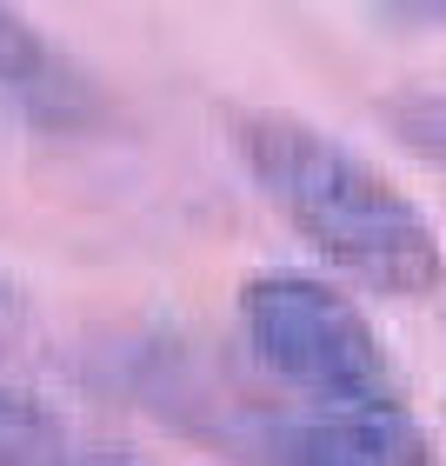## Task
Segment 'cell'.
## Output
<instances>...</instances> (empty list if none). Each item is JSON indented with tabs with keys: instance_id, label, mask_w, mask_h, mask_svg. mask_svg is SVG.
Segmentation results:
<instances>
[{
	"instance_id": "1",
	"label": "cell",
	"mask_w": 446,
	"mask_h": 466,
	"mask_svg": "<svg viewBox=\"0 0 446 466\" xmlns=\"http://www.w3.org/2000/svg\"><path fill=\"white\" fill-rule=\"evenodd\" d=\"M227 134L253 187L273 200V214L340 273L393 300H427L446 287L440 227L367 154L280 107H240Z\"/></svg>"
},
{
	"instance_id": "4",
	"label": "cell",
	"mask_w": 446,
	"mask_h": 466,
	"mask_svg": "<svg viewBox=\"0 0 446 466\" xmlns=\"http://www.w3.org/2000/svg\"><path fill=\"white\" fill-rule=\"evenodd\" d=\"M0 466H67L60 420L14 387H0Z\"/></svg>"
},
{
	"instance_id": "2",
	"label": "cell",
	"mask_w": 446,
	"mask_h": 466,
	"mask_svg": "<svg viewBox=\"0 0 446 466\" xmlns=\"http://www.w3.org/2000/svg\"><path fill=\"white\" fill-rule=\"evenodd\" d=\"M240 333L280 387L313 400V413L407 407L373 320L313 273H253L240 287Z\"/></svg>"
},
{
	"instance_id": "3",
	"label": "cell",
	"mask_w": 446,
	"mask_h": 466,
	"mask_svg": "<svg viewBox=\"0 0 446 466\" xmlns=\"http://www.w3.org/2000/svg\"><path fill=\"white\" fill-rule=\"evenodd\" d=\"M273 466H433V440L407 407L307 413L273 440Z\"/></svg>"
},
{
	"instance_id": "6",
	"label": "cell",
	"mask_w": 446,
	"mask_h": 466,
	"mask_svg": "<svg viewBox=\"0 0 446 466\" xmlns=\"http://www.w3.org/2000/svg\"><path fill=\"white\" fill-rule=\"evenodd\" d=\"M0 87L14 94H60V60L47 54V40H40L20 14L0 7Z\"/></svg>"
},
{
	"instance_id": "7",
	"label": "cell",
	"mask_w": 446,
	"mask_h": 466,
	"mask_svg": "<svg viewBox=\"0 0 446 466\" xmlns=\"http://www.w3.org/2000/svg\"><path fill=\"white\" fill-rule=\"evenodd\" d=\"M67 466H154V460H140V453H114V447H100V453H67Z\"/></svg>"
},
{
	"instance_id": "8",
	"label": "cell",
	"mask_w": 446,
	"mask_h": 466,
	"mask_svg": "<svg viewBox=\"0 0 446 466\" xmlns=\"http://www.w3.org/2000/svg\"><path fill=\"white\" fill-rule=\"evenodd\" d=\"M0 300H7V287H0Z\"/></svg>"
},
{
	"instance_id": "5",
	"label": "cell",
	"mask_w": 446,
	"mask_h": 466,
	"mask_svg": "<svg viewBox=\"0 0 446 466\" xmlns=\"http://www.w3.org/2000/svg\"><path fill=\"white\" fill-rule=\"evenodd\" d=\"M380 120H387V134L407 147V154L446 167V80L400 87L393 100H380Z\"/></svg>"
}]
</instances>
